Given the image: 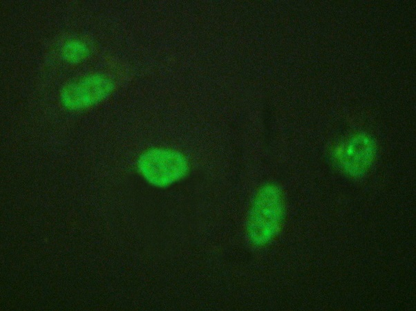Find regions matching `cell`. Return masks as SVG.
<instances>
[{
    "label": "cell",
    "mask_w": 416,
    "mask_h": 311,
    "mask_svg": "<svg viewBox=\"0 0 416 311\" xmlns=\"http://www.w3.org/2000/svg\"><path fill=\"white\" fill-rule=\"evenodd\" d=\"M89 48L86 44L78 39L67 41L62 48V55L65 61L72 64L79 63L88 56Z\"/></svg>",
    "instance_id": "cell-4"
},
{
    "label": "cell",
    "mask_w": 416,
    "mask_h": 311,
    "mask_svg": "<svg viewBox=\"0 0 416 311\" xmlns=\"http://www.w3.org/2000/svg\"><path fill=\"white\" fill-rule=\"evenodd\" d=\"M283 213L280 189L274 184L262 186L252 200L246 218L245 234L250 244L262 247L270 243L280 230Z\"/></svg>",
    "instance_id": "cell-1"
},
{
    "label": "cell",
    "mask_w": 416,
    "mask_h": 311,
    "mask_svg": "<svg viewBox=\"0 0 416 311\" xmlns=\"http://www.w3.org/2000/svg\"><path fill=\"white\" fill-rule=\"evenodd\" d=\"M113 89L111 78L104 74L93 73L66 84L60 93L59 101L68 111H81L102 102Z\"/></svg>",
    "instance_id": "cell-3"
},
{
    "label": "cell",
    "mask_w": 416,
    "mask_h": 311,
    "mask_svg": "<svg viewBox=\"0 0 416 311\" xmlns=\"http://www.w3.org/2000/svg\"><path fill=\"white\" fill-rule=\"evenodd\" d=\"M136 168L148 185L164 189L185 180L191 167L188 158L182 152L167 147H152L140 154Z\"/></svg>",
    "instance_id": "cell-2"
}]
</instances>
